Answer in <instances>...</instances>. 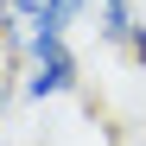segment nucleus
<instances>
[{"instance_id": "obj_1", "label": "nucleus", "mask_w": 146, "mask_h": 146, "mask_svg": "<svg viewBox=\"0 0 146 146\" xmlns=\"http://www.w3.org/2000/svg\"><path fill=\"white\" fill-rule=\"evenodd\" d=\"M26 38V57H19V95L26 102H64V95L83 89V57L64 32H19Z\"/></svg>"}, {"instance_id": "obj_2", "label": "nucleus", "mask_w": 146, "mask_h": 146, "mask_svg": "<svg viewBox=\"0 0 146 146\" xmlns=\"http://www.w3.org/2000/svg\"><path fill=\"white\" fill-rule=\"evenodd\" d=\"M83 13H95V0H0V26L7 32H64Z\"/></svg>"}, {"instance_id": "obj_3", "label": "nucleus", "mask_w": 146, "mask_h": 146, "mask_svg": "<svg viewBox=\"0 0 146 146\" xmlns=\"http://www.w3.org/2000/svg\"><path fill=\"white\" fill-rule=\"evenodd\" d=\"M95 38L146 70V19H140L133 0H95Z\"/></svg>"}]
</instances>
